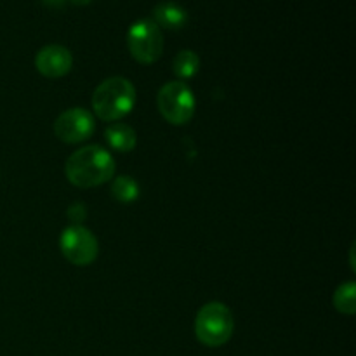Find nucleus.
I'll return each instance as SVG.
<instances>
[{"label": "nucleus", "mask_w": 356, "mask_h": 356, "mask_svg": "<svg viewBox=\"0 0 356 356\" xmlns=\"http://www.w3.org/2000/svg\"><path fill=\"white\" fill-rule=\"evenodd\" d=\"M65 174L73 186L96 188L113 179L115 160L103 146H83L66 160Z\"/></svg>", "instance_id": "1"}, {"label": "nucleus", "mask_w": 356, "mask_h": 356, "mask_svg": "<svg viewBox=\"0 0 356 356\" xmlns=\"http://www.w3.org/2000/svg\"><path fill=\"white\" fill-rule=\"evenodd\" d=\"M136 104V89L124 76L101 82L92 94V110L101 120L115 122L131 113Z\"/></svg>", "instance_id": "2"}, {"label": "nucleus", "mask_w": 356, "mask_h": 356, "mask_svg": "<svg viewBox=\"0 0 356 356\" xmlns=\"http://www.w3.org/2000/svg\"><path fill=\"white\" fill-rule=\"evenodd\" d=\"M233 330V315L222 302H209L198 309L195 318V334L202 344L209 348L222 346L232 339Z\"/></svg>", "instance_id": "3"}, {"label": "nucleus", "mask_w": 356, "mask_h": 356, "mask_svg": "<svg viewBox=\"0 0 356 356\" xmlns=\"http://www.w3.org/2000/svg\"><path fill=\"white\" fill-rule=\"evenodd\" d=\"M156 104H159L162 117L172 125L188 124L193 118L195 106H197L193 90L181 80L167 82L159 90Z\"/></svg>", "instance_id": "4"}, {"label": "nucleus", "mask_w": 356, "mask_h": 356, "mask_svg": "<svg viewBox=\"0 0 356 356\" xmlns=\"http://www.w3.org/2000/svg\"><path fill=\"white\" fill-rule=\"evenodd\" d=\"M129 52L141 65H153L163 52V35L153 19H139L127 33Z\"/></svg>", "instance_id": "5"}, {"label": "nucleus", "mask_w": 356, "mask_h": 356, "mask_svg": "<svg viewBox=\"0 0 356 356\" xmlns=\"http://www.w3.org/2000/svg\"><path fill=\"white\" fill-rule=\"evenodd\" d=\"M59 247L66 259L75 266H89L99 252V245L92 232L80 225H73L63 229Z\"/></svg>", "instance_id": "6"}, {"label": "nucleus", "mask_w": 356, "mask_h": 356, "mask_svg": "<svg viewBox=\"0 0 356 356\" xmlns=\"http://www.w3.org/2000/svg\"><path fill=\"white\" fill-rule=\"evenodd\" d=\"M94 129L96 124L92 115L83 108H70L63 111L54 122V132L58 139L68 145L87 141L94 134Z\"/></svg>", "instance_id": "7"}, {"label": "nucleus", "mask_w": 356, "mask_h": 356, "mask_svg": "<svg viewBox=\"0 0 356 356\" xmlns=\"http://www.w3.org/2000/svg\"><path fill=\"white\" fill-rule=\"evenodd\" d=\"M72 66V52L58 44L45 45L35 56V68L47 79H59V76L68 75Z\"/></svg>", "instance_id": "8"}, {"label": "nucleus", "mask_w": 356, "mask_h": 356, "mask_svg": "<svg viewBox=\"0 0 356 356\" xmlns=\"http://www.w3.org/2000/svg\"><path fill=\"white\" fill-rule=\"evenodd\" d=\"M153 21L159 28L165 30H181L188 21V13L177 2H160L153 9Z\"/></svg>", "instance_id": "9"}, {"label": "nucleus", "mask_w": 356, "mask_h": 356, "mask_svg": "<svg viewBox=\"0 0 356 356\" xmlns=\"http://www.w3.org/2000/svg\"><path fill=\"white\" fill-rule=\"evenodd\" d=\"M136 138H138L136 131L127 124H111L104 131V139L110 145V148L120 153L131 152L138 141Z\"/></svg>", "instance_id": "10"}, {"label": "nucleus", "mask_w": 356, "mask_h": 356, "mask_svg": "<svg viewBox=\"0 0 356 356\" xmlns=\"http://www.w3.org/2000/svg\"><path fill=\"white\" fill-rule=\"evenodd\" d=\"M198 68H200V58L195 51L184 49L174 58V73L179 79H191L197 75Z\"/></svg>", "instance_id": "11"}, {"label": "nucleus", "mask_w": 356, "mask_h": 356, "mask_svg": "<svg viewBox=\"0 0 356 356\" xmlns=\"http://www.w3.org/2000/svg\"><path fill=\"white\" fill-rule=\"evenodd\" d=\"M334 306L339 313L344 315H355L356 313V284L348 282L337 287L334 292Z\"/></svg>", "instance_id": "12"}, {"label": "nucleus", "mask_w": 356, "mask_h": 356, "mask_svg": "<svg viewBox=\"0 0 356 356\" xmlns=\"http://www.w3.org/2000/svg\"><path fill=\"white\" fill-rule=\"evenodd\" d=\"M111 195H113L115 200L129 204L139 197V184L132 177L120 176L111 184Z\"/></svg>", "instance_id": "13"}, {"label": "nucleus", "mask_w": 356, "mask_h": 356, "mask_svg": "<svg viewBox=\"0 0 356 356\" xmlns=\"http://www.w3.org/2000/svg\"><path fill=\"white\" fill-rule=\"evenodd\" d=\"M66 216H68V219L72 222H75V225H80V222L86 221V218H87L86 205H83L82 202H75V204H72L68 207V211H66Z\"/></svg>", "instance_id": "14"}, {"label": "nucleus", "mask_w": 356, "mask_h": 356, "mask_svg": "<svg viewBox=\"0 0 356 356\" xmlns=\"http://www.w3.org/2000/svg\"><path fill=\"white\" fill-rule=\"evenodd\" d=\"M42 2H44L47 7H52V9H59V7L65 6L68 0H42Z\"/></svg>", "instance_id": "15"}, {"label": "nucleus", "mask_w": 356, "mask_h": 356, "mask_svg": "<svg viewBox=\"0 0 356 356\" xmlns=\"http://www.w3.org/2000/svg\"><path fill=\"white\" fill-rule=\"evenodd\" d=\"M72 3H75V6H87V3L90 2V0H70Z\"/></svg>", "instance_id": "16"}]
</instances>
